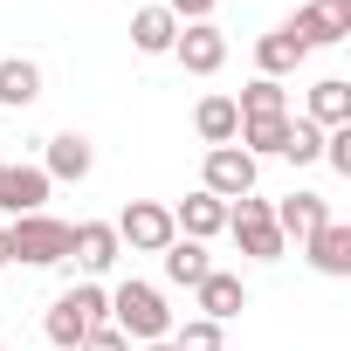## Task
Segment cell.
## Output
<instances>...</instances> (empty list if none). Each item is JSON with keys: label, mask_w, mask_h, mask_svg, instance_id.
I'll return each instance as SVG.
<instances>
[{"label": "cell", "mask_w": 351, "mask_h": 351, "mask_svg": "<svg viewBox=\"0 0 351 351\" xmlns=\"http://www.w3.org/2000/svg\"><path fill=\"white\" fill-rule=\"evenodd\" d=\"M110 324V289L104 282H69L56 303H49V317H42V337L56 344V351H76L90 330H104Z\"/></svg>", "instance_id": "obj_1"}, {"label": "cell", "mask_w": 351, "mask_h": 351, "mask_svg": "<svg viewBox=\"0 0 351 351\" xmlns=\"http://www.w3.org/2000/svg\"><path fill=\"white\" fill-rule=\"evenodd\" d=\"M110 330H124V344H158V337H172V310L152 282L131 276L110 289Z\"/></svg>", "instance_id": "obj_2"}, {"label": "cell", "mask_w": 351, "mask_h": 351, "mask_svg": "<svg viewBox=\"0 0 351 351\" xmlns=\"http://www.w3.org/2000/svg\"><path fill=\"white\" fill-rule=\"evenodd\" d=\"M228 234H234V248H241L248 262H282V255H289V241L276 234V214H269L262 193L228 200Z\"/></svg>", "instance_id": "obj_3"}, {"label": "cell", "mask_w": 351, "mask_h": 351, "mask_svg": "<svg viewBox=\"0 0 351 351\" xmlns=\"http://www.w3.org/2000/svg\"><path fill=\"white\" fill-rule=\"evenodd\" d=\"M8 248H14V262H28V269H56V262H69V221H56V214H21V221L8 228Z\"/></svg>", "instance_id": "obj_4"}, {"label": "cell", "mask_w": 351, "mask_h": 351, "mask_svg": "<svg viewBox=\"0 0 351 351\" xmlns=\"http://www.w3.org/2000/svg\"><path fill=\"white\" fill-rule=\"evenodd\" d=\"M110 228H117V241H124L131 255H165L172 241H180V228H172V207H165V200H131Z\"/></svg>", "instance_id": "obj_5"}, {"label": "cell", "mask_w": 351, "mask_h": 351, "mask_svg": "<svg viewBox=\"0 0 351 351\" xmlns=\"http://www.w3.org/2000/svg\"><path fill=\"white\" fill-rule=\"evenodd\" d=\"M255 158L241 152V145H214L207 152V165H200V193H214V200H241V193H255Z\"/></svg>", "instance_id": "obj_6"}, {"label": "cell", "mask_w": 351, "mask_h": 351, "mask_svg": "<svg viewBox=\"0 0 351 351\" xmlns=\"http://www.w3.org/2000/svg\"><path fill=\"white\" fill-rule=\"evenodd\" d=\"M289 35H296L303 49H337V42H351V0H303L296 21H289Z\"/></svg>", "instance_id": "obj_7"}, {"label": "cell", "mask_w": 351, "mask_h": 351, "mask_svg": "<svg viewBox=\"0 0 351 351\" xmlns=\"http://www.w3.org/2000/svg\"><path fill=\"white\" fill-rule=\"evenodd\" d=\"M49 172L42 165H8V158H0V214H49Z\"/></svg>", "instance_id": "obj_8"}, {"label": "cell", "mask_w": 351, "mask_h": 351, "mask_svg": "<svg viewBox=\"0 0 351 351\" xmlns=\"http://www.w3.org/2000/svg\"><path fill=\"white\" fill-rule=\"evenodd\" d=\"M172 62H180L186 76H214L228 62V35L214 21H180V42H172Z\"/></svg>", "instance_id": "obj_9"}, {"label": "cell", "mask_w": 351, "mask_h": 351, "mask_svg": "<svg viewBox=\"0 0 351 351\" xmlns=\"http://www.w3.org/2000/svg\"><path fill=\"white\" fill-rule=\"evenodd\" d=\"M117 255H124V241H117V228H110V221H76V228H69V262H76L83 276L117 269Z\"/></svg>", "instance_id": "obj_10"}, {"label": "cell", "mask_w": 351, "mask_h": 351, "mask_svg": "<svg viewBox=\"0 0 351 351\" xmlns=\"http://www.w3.org/2000/svg\"><path fill=\"white\" fill-rule=\"evenodd\" d=\"M269 214H276V234L303 248V241L330 221V200H324V193H282V200H269Z\"/></svg>", "instance_id": "obj_11"}, {"label": "cell", "mask_w": 351, "mask_h": 351, "mask_svg": "<svg viewBox=\"0 0 351 351\" xmlns=\"http://www.w3.org/2000/svg\"><path fill=\"white\" fill-rule=\"evenodd\" d=\"M193 303H200V317H207V324H228V317H241V310H248V282H241L234 269H207V276H200V289H193Z\"/></svg>", "instance_id": "obj_12"}, {"label": "cell", "mask_w": 351, "mask_h": 351, "mask_svg": "<svg viewBox=\"0 0 351 351\" xmlns=\"http://www.w3.org/2000/svg\"><path fill=\"white\" fill-rule=\"evenodd\" d=\"M42 172H49V180H90V172H97V145L83 138V131H56L49 138V152H42Z\"/></svg>", "instance_id": "obj_13"}, {"label": "cell", "mask_w": 351, "mask_h": 351, "mask_svg": "<svg viewBox=\"0 0 351 351\" xmlns=\"http://www.w3.org/2000/svg\"><path fill=\"white\" fill-rule=\"evenodd\" d=\"M172 42H180V14H172L165 0H152V8L131 14V49L138 56H172Z\"/></svg>", "instance_id": "obj_14"}, {"label": "cell", "mask_w": 351, "mask_h": 351, "mask_svg": "<svg viewBox=\"0 0 351 351\" xmlns=\"http://www.w3.org/2000/svg\"><path fill=\"white\" fill-rule=\"evenodd\" d=\"M172 228H180L186 241H214V234H228V200H214V193H186L180 207H172Z\"/></svg>", "instance_id": "obj_15"}, {"label": "cell", "mask_w": 351, "mask_h": 351, "mask_svg": "<svg viewBox=\"0 0 351 351\" xmlns=\"http://www.w3.org/2000/svg\"><path fill=\"white\" fill-rule=\"evenodd\" d=\"M303 62H310V49H303V42L289 35V21H282V28H269V35L255 42V69H262L269 83H282V76H296Z\"/></svg>", "instance_id": "obj_16"}, {"label": "cell", "mask_w": 351, "mask_h": 351, "mask_svg": "<svg viewBox=\"0 0 351 351\" xmlns=\"http://www.w3.org/2000/svg\"><path fill=\"white\" fill-rule=\"evenodd\" d=\"M303 255H310L317 276H351V228H344V221H324V228L303 241Z\"/></svg>", "instance_id": "obj_17"}, {"label": "cell", "mask_w": 351, "mask_h": 351, "mask_svg": "<svg viewBox=\"0 0 351 351\" xmlns=\"http://www.w3.org/2000/svg\"><path fill=\"white\" fill-rule=\"evenodd\" d=\"M28 104H42V62L0 56V110H28Z\"/></svg>", "instance_id": "obj_18"}, {"label": "cell", "mask_w": 351, "mask_h": 351, "mask_svg": "<svg viewBox=\"0 0 351 351\" xmlns=\"http://www.w3.org/2000/svg\"><path fill=\"white\" fill-rule=\"evenodd\" d=\"M317 131H337V124H351V83L344 76H324V83H310V110H303Z\"/></svg>", "instance_id": "obj_19"}, {"label": "cell", "mask_w": 351, "mask_h": 351, "mask_svg": "<svg viewBox=\"0 0 351 351\" xmlns=\"http://www.w3.org/2000/svg\"><path fill=\"white\" fill-rule=\"evenodd\" d=\"M158 262H165V282H180V289H200V276L214 269V255H207V241H186V234L172 241V248H165Z\"/></svg>", "instance_id": "obj_20"}, {"label": "cell", "mask_w": 351, "mask_h": 351, "mask_svg": "<svg viewBox=\"0 0 351 351\" xmlns=\"http://www.w3.org/2000/svg\"><path fill=\"white\" fill-rule=\"evenodd\" d=\"M193 131L207 138V152H214V145H234V131H241V110H234V97H200V110H193Z\"/></svg>", "instance_id": "obj_21"}, {"label": "cell", "mask_w": 351, "mask_h": 351, "mask_svg": "<svg viewBox=\"0 0 351 351\" xmlns=\"http://www.w3.org/2000/svg\"><path fill=\"white\" fill-rule=\"evenodd\" d=\"M234 145L262 165V158H282V145H289V117H248L241 131H234Z\"/></svg>", "instance_id": "obj_22"}, {"label": "cell", "mask_w": 351, "mask_h": 351, "mask_svg": "<svg viewBox=\"0 0 351 351\" xmlns=\"http://www.w3.org/2000/svg\"><path fill=\"white\" fill-rule=\"evenodd\" d=\"M234 110H241V124H248V117H289V90L269 83V76H255V83L234 97Z\"/></svg>", "instance_id": "obj_23"}, {"label": "cell", "mask_w": 351, "mask_h": 351, "mask_svg": "<svg viewBox=\"0 0 351 351\" xmlns=\"http://www.w3.org/2000/svg\"><path fill=\"white\" fill-rule=\"evenodd\" d=\"M282 158H289V165H317V158H324V131H317L310 117H296V110H289V145H282Z\"/></svg>", "instance_id": "obj_24"}, {"label": "cell", "mask_w": 351, "mask_h": 351, "mask_svg": "<svg viewBox=\"0 0 351 351\" xmlns=\"http://www.w3.org/2000/svg\"><path fill=\"white\" fill-rule=\"evenodd\" d=\"M172 351H221V324H207V317H186V324H172V337H165Z\"/></svg>", "instance_id": "obj_25"}, {"label": "cell", "mask_w": 351, "mask_h": 351, "mask_svg": "<svg viewBox=\"0 0 351 351\" xmlns=\"http://www.w3.org/2000/svg\"><path fill=\"white\" fill-rule=\"evenodd\" d=\"M324 165L337 172V180H351V124H337V131H324Z\"/></svg>", "instance_id": "obj_26"}, {"label": "cell", "mask_w": 351, "mask_h": 351, "mask_svg": "<svg viewBox=\"0 0 351 351\" xmlns=\"http://www.w3.org/2000/svg\"><path fill=\"white\" fill-rule=\"evenodd\" d=\"M76 351H131V344H124V330H110V324H104V330H90Z\"/></svg>", "instance_id": "obj_27"}, {"label": "cell", "mask_w": 351, "mask_h": 351, "mask_svg": "<svg viewBox=\"0 0 351 351\" xmlns=\"http://www.w3.org/2000/svg\"><path fill=\"white\" fill-rule=\"evenodd\" d=\"M165 8H172V14H180V21H207V14L221 8V0H165Z\"/></svg>", "instance_id": "obj_28"}, {"label": "cell", "mask_w": 351, "mask_h": 351, "mask_svg": "<svg viewBox=\"0 0 351 351\" xmlns=\"http://www.w3.org/2000/svg\"><path fill=\"white\" fill-rule=\"evenodd\" d=\"M0 269H14V248H8V228H0Z\"/></svg>", "instance_id": "obj_29"}, {"label": "cell", "mask_w": 351, "mask_h": 351, "mask_svg": "<svg viewBox=\"0 0 351 351\" xmlns=\"http://www.w3.org/2000/svg\"><path fill=\"white\" fill-rule=\"evenodd\" d=\"M131 351H172V344H165V337H158V344H131Z\"/></svg>", "instance_id": "obj_30"}, {"label": "cell", "mask_w": 351, "mask_h": 351, "mask_svg": "<svg viewBox=\"0 0 351 351\" xmlns=\"http://www.w3.org/2000/svg\"><path fill=\"white\" fill-rule=\"evenodd\" d=\"M0 351H8V344H0Z\"/></svg>", "instance_id": "obj_31"}]
</instances>
